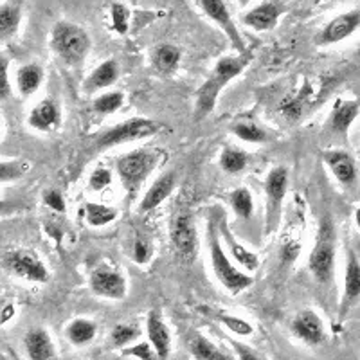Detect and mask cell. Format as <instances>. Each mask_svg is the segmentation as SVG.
Returning a JSON list of instances; mask_svg holds the SVG:
<instances>
[{"label": "cell", "instance_id": "obj_1", "mask_svg": "<svg viewBox=\"0 0 360 360\" xmlns=\"http://www.w3.org/2000/svg\"><path fill=\"white\" fill-rule=\"evenodd\" d=\"M250 58L252 56L247 51V53H238L234 56H224L214 63L207 79L197 90V98H195V121L197 123L204 121L214 110L221 90L249 67Z\"/></svg>", "mask_w": 360, "mask_h": 360}, {"label": "cell", "instance_id": "obj_2", "mask_svg": "<svg viewBox=\"0 0 360 360\" xmlns=\"http://www.w3.org/2000/svg\"><path fill=\"white\" fill-rule=\"evenodd\" d=\"M335 254H337V231L335 224L330 217L321 220L319 231L315 236V243L308 256V269L311 276L321 285H328L335 274Z\"/></svg>", "mask_w": 360, "mask_h": 360}, {"label": "cell", "instance_id": "obj_3", "mask_svg": "<svg viewBox=\"0 0 360 360\" xmlns=\"http://www.w3.org/2000/svg\"><path fill=\"white\" fill-rule=\"evenodd\" d=\"M160 162V150H134L115 160V172L128 197H135L141 191L153 169Z\"/></svg>", "mask_w": 360, "mask_h": 360}, {"label": "cell", "instance_id": "obj_4", "mask_svg": "<svg viewBox=\"0 0 360 360\" xmlns=\"http://www.w3.org/2000/svg\"><path fill=\"white\" fill-rule=\"evenodd\" d=\"M92 41L82 25L60 20L51 31V49L67 65H79L89 56Z\"/></svg>", "mask_w": 360, "mask_h": 360}, {"label": "cell", "instance_id": "obj_5", "mask_svg": "<svg viewBox=\"0 0 360 360\" xmlns=\"http://www.w3.org/2000/svg\"><path fill=\"white\" fill-rule=\"evenodd\" d=\"M209 259H211V269L217 279L220 281L221 287L233 295H238L240 292L247 290L254 283L252 276L245 274V270H240L231 258L225 254L221 247L220 236L214 231V227H209Z\"/></svg>", "mask_w": 360, "mask_h": 360}, {"label": "cell", "instance_id": "obj_6", "mask_svg": "<svg viewBox=\"0 0 360 360\" xmlns=\"http://www.w3.org/2000/svg\"><path fill=\"white\" fill-rule=\"evenodd\" d=\"M160 130H162V123H157L153 119L131 117L123 121V123L108 128L103 134H99L96 137L94 148L98 152H101V150H110V148L121 146V144L135 143V141L153 137Z\"/></svg>", "mask_w": 360, "mask_h": 360}, {"label": "cell", "instance_id": "obj_7", "mask_svg": "<svg viewBox=\"0 0 360 360\" xmlns=\"http://www.w3.org/2000/svg\"><path fill=\"white\" fill-rule=\"evenodd\" d=\"M288 169L285 166H278V168L270 169L269 175L265 179V198H266V209H265V233L272 234L278 231L279 221H281L283 213V202L287 198L288 191Z\"/></svg>", "mask_w": 360, "mask_h": 360}, {"label": "cell", "instance_id": "obj_8", "mask_svg": "<svg viewBox=\"0 0 360 360\" xmlns=\"http://www.w3.org/2000/svg\"><path fill=\"white\" fill-rule=\"evenodd\" d=\"M169 240L176 258L184 263H193L198 252V234L195 218L189 211H179L169 225Z\"/></svg>", "mask_w": 360, "mask_h": 360}, {"label": "cell", "instance_id": "obj_9", "mask_svg": "<svg viewBox=\"0 0 360 360\" xmlns=\"http://www.w3.org/2000/svg\"><path fill=\"white\" fill-rule=\"evenodd\" d=\"M6 272L15 278L25 279L31 283H47L51 274L45 263L37 256V252L27 249L8 250L2 258Z\"/></svg>", "mask_w": 360, "mask_h": 360}, {"label": "cell", "instance_id": "obj_10", "mask_svg": "<svg viewBox=\"0 0 360 360\" xmlns=\"http://www.w3.org/2000/svg\"><path fill=\"white\" fill-rule=\"evenodd\" d=\"M89 287L96 295L112 301H123L128 294V281L119 269L98 265L89 276Z\"/></svg>", "mask_w": 360, "mask_h": 360}, {"label": "cell", "instance_id": "obj_11", "mask_svg": "<svg viewBox=\"0 0 360 360\" xmlns=\"http://www.w3.org/2000/svg\"><path fill=\"white\" fill-rule=\"evenodd\" d=\"M198 6L202 8L205 17L227 34L231 45L238 53H247L245 40H243V37L238 31L236 24L233 20V15H231L227 4H225V0H198Z\"/></svg>", "mask_w": 360, "mask_h": 360}, {"label": "cell", "instance_id": "obj_12", "mask_svg": "<svg viewBox=\"0 0 360 360\" xmlns=\"http://www.w3.org/2000/svg\"><path fill=\"white\" fill-rule=\"evenodd\" d=\"M360 29V9H349L346 13H340L337 17L328 22L321 33L317 34V45L328 47V45H335L340 41L348 40L349 37L356 33Z\"/></svg>", "mask_w": 360, "mask_h": 360}, {"label": "cell", "instance_id": "obj_13", "mask_svg": "<svg viewBox=\"0 0 360 360\" xmlns=\"http://www.w3.org/2000/svg\"><path fill=\"white\" fill-rule=\"evenodd\" d=\"M287 13V4L283 0H263L262 4L254 6L242 17L243 24L252 31L265 33L278 25L279 18Z\"/></svg>", "mask_w": 360, "mask_h": 360}, {"label": "cell", "instance_id": "obj_14", "mask_svg": "<svg viewBox=\"0 0 360 360\" xmlns=\"http://www.w3.org/2000/svg\"><path fill=\"white\" fill-rule=\"evenodd\" d=\"M323 160L342 188L352 189L359 184V168H356L355 159L348 152L330 150V152L324 153Z\"/></svg>", "mask_w": 360, "mask_h": 360}, {"label": "cell", "instance_id": "obj_15", "mask_svg": "<svg viewBox=\"0 0 360 360\" xmlns=\"http://www.w3.org/2000/svg\"><path fill=\"white\" fill-rule=\"evenodd\" d=\"M292 333L310 346H319L326 339V328H324L321 315L310 308L295 315L292 321Z\"/></svg>", "mask_w": 360, "mask_h": 360}, {"label": "cell", "instance_id": "obj_16", "mask_svg": "<svg viewBox=\"0 0 360 360\" xmlns=\"http://www.w3.org/2000/svg\"><path fill=\"white\" fill-rule=\"evenodd\" d=\"M360 301V259L356 258L355 250H348L346 270H344V288L340 297V317L348 314Z\"/></svg>", "mask_w": 360, "mask_h": 360}, {"label": "cell", "instance_id": "obj_17", "mask_svg": "<svg viewBox=\"0 0 360 360\" xmlns=\"http://www.w3.org/2000/svg\"><path fill=\"white\" fill-rule=\"evenodd\" d=\"M29 127L38 131H53L62 124V110L60 105L53 98H45L38 101L33 107L31 114L27 117Z\"/></svg>", "mask_w": 360, "mask_h": 360}, {"label": "cell", "instance_id": "obj_18", "mask_svg": "<svg viewBox=\"0 0 360 360\" xmlns=\"http://www.w3.org/2000/svg\"><path fill=\"white\" fill-rule=\"evenodd\" d=\"M146 335L157 352V359H168L172 353V332L164 323L162 315L152 310L146 317Z\"/></svg>", "mask_w": 360, "mask_h": 360}, {"label": "cell", "instance_id": "obj_19", "mask_svg": "<svg viewBox=\"0 0 360 360\" xmlns=\"http://www.w3.org/2000/svg\"><path fill=\"white\" fill-rule=\"evenodd\" d=\"M24 348L29 359L33 360H51L58 356L53 337L44 328H33L25 333Z\"/></svg>", "mask_w": 360, "mask_h": 360}, {"label": "cell", "instance_id": "obj_20", "mask_svg": "<svg viewBox=\"0 0 360 360\" xmlns=\"http://www.w3.org/2000/svg\"><path fill=\"white\" fill-rule=\"evenodd\" d=\"M176 186V173L175 172H166L159 176V179L153 182L148 191L144 193L143 200L139 204L141 213H148V211H153L155 207H159L166 198L173 193Z\"/></svg>", "mask_w": 360, "mask_h": 360}, {"label": "cell", "instance_id": "obj_21", "mask_svg": "<svg viewBox=\"0 0 360 360\" xmlns=\"http://www.w3.org/2000/svg\"><path fill=\"white\" fill-rule=\"evenodd\" d=\"M360 114V105L359 101H344V99H339L333 107L332 115H330V128H332L333 134L339 135H348L349 128L355 123V119L359 117Z\"/></svg>", "mask_w": 360, "mask_h": 360}, {"label": "cell", "instance_id": "obj_22", "mask_svg": "<svg viewBox=\"0 0 360 360\" xmlns=\"http://www.w3.org/2000/svg\"><path fill=\"white\" fill-rule=\"evenodd\" d=\"M119 79V63L112 58L105 60V62L99 63L90 76L86 78L85 83V90L89 92H98V90H105L110 89L115 82Z\"/></svg>", "mask_w": 360, "mask_h": 360}, {"label": "cell", "instance_id": "obj_23", "mask_svg": "<svg viewBox=\"0 0 360 360\" xmlns=\"http://www.w3.org/2000/svg\"><path fill=\"white\" fill-rule=\"evenodd\" d=\"M15 78H17V89L20 96L29 98L38 92L45 79V72L38 63H25V65L18 67Z\"/></svg>", "mask_w": 360, "mask_h": 360}, {"label": "cell", "instance_id": "obj_24", "mask_svg": "<svg viewBox=\"0 0 360 360\" xmlns=\"http://www.w3.org/2000/svg\"><path fill=\"white\" fill-rule=\"evenodd\" d=\"M65 335L72 346L83 348V346H86V344H90L96 339V335H98V324L92 319H86V317H78V319H72L67 324Z\"/></svg>", "mask_w": 360, "mask_h": 360}, {"label": "cell", "instance_id": "obj_25", "mask_svg": "<svg viewBox=\"0 0 360 360\" xmlns=\"http://www.w3.org/2000/svg\"><path fill=\"white\" fill-rule=\"evenodd\" d=\"M25 0H6L0 8V34L4 40L17 34L22 22V6Z\"/></svg>", "mask_w": 360, "mask_h": 360}, {"label": "cell", "instance_id": "obj_26", "mask_svg": "<svg viewBox=\"0 0 360 360\" xmlns=\"http://www.w3.org/2000/svg\"><path fill=\"white\" fill-rule=\"evenodd\" d=\"M182 51L173 44L157 45L152 53V63L160 74H173L180 65Z\"/></svg>", "mask_w": 360, "mask_h": 360}, {"label": "cell", "instance_id": "obj_27", "mask_svg": "<svg viewBox=\"0 0 360 360\" xmlns=\"http://www.w3.org/2000/svg\"><path fill=\"white\" fill-rule=\"evenodd\" d=\"M220 233H221V236L225 238L227 245H229L231 254H233V258H234V262L238 263V266H243V269H247L249 272H254V270L258 269L259 266L258 256H256L254 252H250L249 249H245V247H243L240 242H236V238H234L233 234L227 231V225L220 224Z\"/></svg>", "mask_w": 360, "mask_h": 360}, {"label": "cell", "instance_id": "obj_28", "mask_svg": "<svg viewBox=\"0 0 360 360\" xmlns=\"http://www.w3.org/2000/svg\"><path fill=\"white\" fill-rule=\"evenodd\" d=\"M231 131L236 135L238 139L243 141V143L250 144H265L270 141V135L265 128L258 127L252 121H236V123L231 127Z\"/></svg>", "mask_w": 360, "mask_h": 360}, {"label": "cell", "instance_id": "obj_29", "mask_svg": "<svg viewBox=\"0 0 360 360\" xmlns=\"http://www.w3.org/2000/svg\"><path fill=\"white\" fill-rule=\"evenodd\" d=\"M83 211H85V220L90 227H105L117 218V209L98 204V202H86Z\"/></svg>", "mask_w": 360, "mask_h": 360}, {"label": "cell", "instance_id": "obj_30", "mask_svg": "<svg viewBox=\"0 0 360 360\" xmlns=\"http://www.w3.org/2000/svg\"><path fill=\"white\" fill-rule=\"evenodd\" d=\"M220 168L224 169L225 173H229V175H238V173H242L243 169L247 168V164H249V155H247L243 150L240 148H233V146H225L220 153Z\"/></svg>", "mask_w": 360, "mask_h": 360}, {"label": "cell", "instance_id": "obj_31", "mask_svg": "<svg viewBox=\"0 0 360 360\" xmlns=\"http://www.w3.org/2000/svg\"><path fill=\"white\" fill-rule=\"evenodd\" d=\"M189 353L193 359L198 360H229L231 356L221 353L209 339L204 335H195L189 340Z\"/></svg>", "mask_w": 360, "mask_h": 360}, {"label": "cell", "instance_id": "obj_32", "mask_svg": "<svg viewBox=\"0 0 360 360\" xmlns=\"http://www.w3.org/2000/svg\"><path fill=\"white\" fill-rule=\"evenodd\" d=\"M229 204L234 214L242 220H249L254 214V197L247 188H236L229 193Z\"/></svg>", "mask_w": 360, "mask_h": 360}, {"label": "cell", "instance_id": "obj_33", "mask_svg": "<svg viewBox=\"0 0 360 360\" xmlns=\"http://www.w3.org/2000/svg\"><path fill=\"white\" fill-rule=\"evenodd\" d=\"M124 105V94L121 90H108L105 94L98 96V98L92 101V108L94 112L101 115H110L115 114L119 108Z\"/></svg>", "mask_w": 360, "mask_h": 360}, {"label": "cell", "instance_id": "obj_34", "mask_svg": "<svg viewBox=\"0 0 360 360\" xmlns=\"http://www.w3.org/2000/svg\"><path fill=\"white\" fill-rule=\"evenodd\" d=\"M110 22L117 34L124 37L130 29V9L123 2H112L110 4Z\"/></svg>", "mask_w": 360, "mask_h": 360}, {"label": "cell", "instance_id": "obj_35", "mask_svg": "<svg viewBox=\"0 0 360 360\" xmlns=\"http://www.w3.org/2000/svg\"><path fill=\"white\" fill-rule=\"evenodd\" d=\"M139 337V330L131 324H117L110 332V342L114 348L124 349Z\"/></svg>", "mask_w": 360, "mask_h": 360}, {"label": "cell", "instance_id": "obj_36", "mask_svg": "<svg viewBox=\"0 0 360 360\" xmlns=\"http://www.w3.org/2000/svg\"><path fill=\"white\" fill-rule=\"evenodd\" d=\"M27 169L29 164L24 162V160H2V164H0V180L4 184L11 182V180H17L24 176Z\"/></svg>", "mask_w": 360, "mask_h": 360}, {"label": "cell", "instance_id": "obj_37", "mask_svg": "<svg viewBox=\"0 0 360 360\" xmlns=\"http://www.w3.org/2000/svg\"><path fill=\"white\" fill-rule=\"evenodd\" d=\"M217 317L227 330H231V332L234 333V335L249 337L254 333L252 324L247 323L245 319H240V317H234V315H217Z\"/></svg>", "mask_w": 360, "mask_h": 360}, {"label": "cell", "instance_id": "obj_38", "mask_svg": "<svg viewBox=\"0 0 360 360\" xmlns=\"http://www.w3.org/2000/svg\"><path fill=\"white\" fill-rule=\"evenodd\" d=\"M112 180H114V173L112 169L105 168V166H98L94 172L90 173L89 176V188L90 191H103V189H107L108 186L112 184Z\"/></svg>", "mask_w": 360, "mask_h": 360}, {"label": "cell", "instance_id": "obj_39", "mask_svg": "<svg viewBox=\"0 0 360 360\" xmlns=\"http://www.w3.org/2000/svg\"><path fill=\"white\" fill-rule=\"evenodd\" d=\"M41 200H44L45 207L53 209L54 213H65L67 211L65 198H63L62 191H58V189H45Z\"/></svg>", "mask_w": 360, "mask_h": 360}, {"label": "cell", "instance_id": "obj_40", "mask_svg": "<svg viewBox=\"0 0 360 360\" xmlns=\"http://www.w3.org/2000/svg\"><path fill=\"white\" fill-rule=\"evenodd\" d=\"M124 356H137L141 360H152L157 356V352L153 349L152 342L148 340V342H139L135 344V346H127L123 349Z\"/></svg>", "mask_w": 360, "mask_h": 360}, {"label": "cell", "instance_id": "obj_41", "mask_svg": "<svg viewBox=\"0 0 360 360\" xmlns=\"http://www.w3.org/2000/svg\"><path fill=\"white\" fill-rule=\"evenodd\" d=\"M131 259L139 265H146L150 259H152V247L146 240L143 238H137L134 242V247H131Z\"/></svg>", "mask_w": 360, "mask_h": 360}, {"label": "cell", "instance_id": "obj_42", "mask_svg": "<svg viewBox=\"0 0 360 360\" xmlns=\"http://www.w3.org/2000/svg\"><path fill=\"white\" fill-rule=\"evenodd\" d=\"M0 69H2V89H0V98L6 101V99L11 96V82H9V74H8L9 62L6 56H2V60H0Z\"/></svg>", "mask_w": 360, "mask_h": 360}, {"label": "cell", "instance_id": "obj_43", "mask_svg": "<svg viewBox=\"0 0 360 360\" xmlns=\"http://www.w3.org/2000/svg\"><path fill=\"white\" fill-rule=\"evenodd\" d=\"M233 346H234V349H236V353H238V356H240V359H243V360H259V356L254 355L252 349L243 348L242 344L233 342Z\"/></svg>", "mask_w": 360, "mask_h": 360}, {"label": "cell", "instance_id": "obj_44", "mask_svg": "<svg viewBox=\"0 0 360 360\" xmlns=\"http://www.w3.org/2000/svg\"><path fill=\"white\" fill-rule=\"evenodd\" d=\"M15 314V310H13V304H8V307L4 308V311H2V323H8L9 321V317H11V315Z\"/></svg>", "mask_w": 360, "mask_h": 360}, {"label": "cell", "instance_id": "obj_45", "mask_svg": "<svg viewBox=\"0 0 360 360\" xmlns=\"http://www.w3.org/2000/svg\"><path fill=\"white\" fill-rule=\"evenodd\" d=\"M355 224H356V227L360 229V207L355 209Z\"/></svg>", "mask_w": 360, "mask_h": 360}, {"label": "cell", "instance_id": "obj_46", "mask_svg": "<svg viewBox=\"0 0 360 360\" xmlns=\"http://www.w3.org/2000/svg\"><path fill=\"white\" fill-rule=\"evenodd\" d=\"M250 2H252V0H238V4L242 6V8H247V6H249Z\"/></svg>", "mask_w": 360, "mask_h": 360}]
</instances>
